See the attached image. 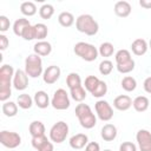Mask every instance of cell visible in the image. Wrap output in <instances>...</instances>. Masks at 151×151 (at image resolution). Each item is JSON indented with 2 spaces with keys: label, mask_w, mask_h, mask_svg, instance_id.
<instances>
[{
  "label": "cell",
  "mask_w": 151,
  "mask_h": 151,
  "mask_svg": "<svg viewBox=\"0 0 151 151\" xmlns=\"http://www.w3.org/2000/svg\"><path fill=\"white\" fill-rule=\"evenodd\" d=\"M14 68L8 64H4L0 68V100L6 101L12 94V79L14 77Z\"/></svg>",
  "instance_id": "cell-1"
},
{
  "label": "cell",
  "mask_w": 151,
  "mask_h": 151,
  "mask_svg": "<svg viewBox=\"0 0 151 151\" xmlns=\"http://www.w3.org/2000/svg\"><path fill=\"white\" fill-rule=\"evenodd\" d=\"M74 112H76V116H77V118H78V120L83 127L92 129L97 124V118L87 104H83V103L78 104L76 106Z\"/></svg>",
  "instance_id": "cell-2"
},
{
  "label": "cell",
  "mask_w": 151,
  "mask_h": 151,
  "mask_svg": "<svg viewBox=\"0 0 151 151\" xmlns=\"http://www.w3.org/2000/svg\"><path fill=\"white\" fill-rule=\"evenodd\" d=\"M76 28L86 35H96L99 31L98 22L90 14H81L76 20Z\"/></svg>",
  "instance_id": "cell-3"
},
{
  "label": "cell",
  "mask_w": 151,
  "mask_h": 151,
  "mask_svg": "<svg viewBox=\"0 0 151 151\" xmlns=\"http://www.w3.org/2000/svg\"><path fill=\"white\" fill-rule=\"evenodd\" d=\"M74 53L85 61H94L99 54L97 47L84 41H79L74 45Z\"/></svg>",
  "instance_id": "cell-4"
},
{
  "label": "cell",
  "mask_w": 151,
  "mask_h": 151,
  "mask_svg": "<svg viewBox=\"0 0 151 151\" xmlns=\"http://www.w3.org/2000/svg\"><path fill=\"white\" fill-rule=\"evenodd\" d=\"M25 72L31 78H38L42 73V60L38 54H29L25 59Z\"/></svg>",
  "instance_id": "cell-5"
},
{
  "label": "cell",
  "mask_w": 151,
  "mask_h": 151,
  "mask_svg": "<svg viewBox=\"0 0 151 151\" xmlns=\"http://www.w3.org/2000/svg\"><path fill=\"white\" fill-rule=\"evenodd\" d=\"M67 134H68V125L63 120L57 122L50 130V139L57 144L65 142Z\"/></svg>",
  "instance_id": "cell-6"
},
{
  "label": "cell",
  "mask_w": 151,
  "mask_h": 151,
  "mask_svg": "<svg viewBox=\"0 0 151 151\" xmlns=\"http://www.w3.org/2000/svg\"><path fill=\"white\" fill-rule=\"evenodd\" d=\"M70 98H68V94L67 92L64 90V88H58L52 99H51V105L55 109V110H66L70 107Z\"/></svg>",
  "instance_id": "cell-7"
},
{
  "label": "cell",
  "mask_w": 151,
  "mask_h": 151,
  "mask_svg": "<svg viewBox=\"0 0 151 151\" xmlns=\"http://www.w3.org/2000/svg\"><path fill=\"white\" fill-rule=\"evenodd\" d=\"M0 143L7 149H15L21 144V137L17 132L4 130L0 132Z\"/></svg>",
  "instance_id": "cell-8"
},
{
  "label": "cell",
  "mask_w": 151,
  "mask_h": 151,
  "mask_svg": "<svg viewBox=\"0 0 151 151\" xmlns=\"http://www.w3.org/2000/svg\"><path fill=\"white\" fill-rule=\"evenodd\" d=\"M97 116L103 122H109L113 117V109L106 100H98L94 105Z\"/></svg>",
  "instance_id": "cell-9"
},
{
  "label": "cell",
  "mask_w": 151,
  "mask_h": 151,
  "mask_svg": "<svg viewBox=\"0 0 151 151\" xmlns=\"http://www.w3.org/2000/svg\"><path fill=\"white\" fill-rule=\"evenodd\" d=\"M136 139L140 151H151V133L147 130H139L136 134Z\"/></svg>",
  "instance_id": "cell-10"
},
{
  "label": "cell",
  "mask_w": 151,
  "mask_h": 151,
  "mask_svg": "<svg viewBox=\"0 0 151 151\" xmlns=\"http://www.w3.org/2000/svg\"><path fill=\"white\" fill-rule=\"evenodd\" d=\"M13 86L18 91H24L28 86V76L25 71L18 68L13 77Z\"/></svg>",
  "instance_id": "cell-11"
},
{
  "label": "cell",
  "mask_w": 151,
  "mask_h": 151,
  "mask_svg": "<svg viewBox=\"0 0 151 151\" xmlns=\"http://www.w3.org/2000/svg\"><path fill=\"white\" fill-rule=\"evenodd\" d=\"M60 73H61V71H60L59 66L51 65V66H48V67L44 71V73H42V79H44V81H45L47 85H52V84H54V83L59 79Z\"/></svg>",
  "instance_id": "cell-12"
},
{
  "label": "cell",
  "mask_w": 151,
  "mask_h": 151,
  "mask_svg": "<svg viewBox=\"0 0 151 151\" xmlns=\"http://www.w3.org/2000/svg\"><path fill=\"white\" fill-rule=\"evenodd\" d=\"M32 146L37 151H53V144L47 139L46 136L33 137L32 138Z\"/></svg>",
  "instance_id": "cell-13"
},
{
  "label": "cell",
  "mask_w": 151,
  "mask_h": 151,
  "mask_svg": "<svg viewBox=\"0 0 151 151\" xmlns=\"http://www.w3.org/2000/svg\"><path fill=\"white\" fill-rule=\"evenodd\" d=\"M88 144V138L85 133H77L70 138V146L74 150H80Z\"/></svg>",
  "instance_id": "cell-14"
},
{
  "label": "cell",
  "mask_w": 151,
  "mask_h": 151,
  "mask_svg": "<svg viewBox=\"0 0 151 151\" xmlns=\"http://www.w3.org/2000/svg\"><path fill=\"white\" fill-rule=\"evenodd\" d=\"M113 106L119 111H126L132 106V99L126 94H120L114 98Z\"/></svg>",
  "instance_id": "cell-15"
},
{
  "label": "cell",
  "mask_w": 151,
  "mask_h": 151,
  "mask_svg": "<svg viewBox=\"0 0 151 151\" xmlns=\"http://www.w3.org/2000/svg\"><path fill=\"white\" fill-rule=\"evenodd\" d=\"M100 134L105 142H112L117 137V127L113 124H105L101 127Z\"/></svg>",
  "instance_id": "cell-16"
},
{
  "label": "cell",
  "mask_w": 151,
  "mask_h": 151,
  "mask_svg": "<svg viewBox=\"0 0 151 151\" xmlns=\"http://www.w3.org/2000/svg\"><path fill=\"white\" fill-rule=\"evenodd\" d=\"M131 5L127 1H118L114 4V13L120 18H126L131 13Z\"/></svg>",
  "instance_id": "cell-17"
},
{
  "label": "cell",
  "mask_w": 151,
  "mask_h": 151,
  "mask_svg": "<svg viewBox=\"0 0 151 151\" xmlns=\"http://www.w3.org/2000/svg\"><path fill=\"white\" fill-rule=\"evenodd\" d=\"M149 46H147V42L145 39H142V38H138L136 40H133V42L131 44V50L132 52L136 54V55H143L146 53Z\"/></svg>",
  "instance_id": "cell-18"
},
{
  "label": "cell",
  "mask_w": 151,
  "mask_h": 151,
  "mask_svg": "<svg viewBox=\"0 0 151 151\" xmlns=\"http://www.w3.org/2000/svg\"><path fill=\"white\" fill-rule=\"evenodd\" d=\"M33 50H34L35 54H38L40 57H46L52 52V46L48 41L41 40V41L35 42V45L33 46Z\"/></svg>",
  "instance_id": "cell-19"
},
{
  "label": "cell",
  "mask_w": 151,
  "mask_h": 151,
  "mask_svg": "<svg viewBox=\"0 0 151 151\" xmlns=\"http://www.w3.org/2000/svg\"><path fill=\"white\" fill-rule=\"evenodd\" d=\"M34 104L39 109H46L51 103H50V97L45 91H37L34 94Z\"/></svg>",
  "instance_id": "cell-20"
},
{
  "label": "cell",
  "mask_w": 151,
  "mask_h": 151,
  "mask_svg": "<svg viewBox=\"0 0 151 151\" xmlns=\"http://www.w3.org/2000/svg\"><path fill=\"white\" fill-rule=\"evenodd\" d=\"M28 26H31V22H29L28 19H26V18H19L13 24V32H14L15 35L21 37L22 33H24V31H25V28L28 27Z\"/></svg>",
  "instance_id": "cell-21"
},
{
  "label": "cell",
  "mask_w": 151,
  "mask_h": 151,
  "mask_svg": "<svg viewBox=\"0 0 151 151\" xmlns=\"http://www.w3.org/2000/svg\"><path fill=\"white\" fill-rule=\"evenodd\" d=\"M28 131L33 137H40V136H45V125L40 122V120H34L29 124L28 126Z\"/></svg>",
  "instance_id": "cell-22"
},
{
  "label": "cell",
  "mask_w": 151,
  "mask_h": 151,
  "mask_svg": "<svg viewBox=\"0 0 151 151\" xmlns=\"http://www.w3.org/2000/svg\"><path fill=\"white\" fill-rule=\"evenodd\" d=\"M149 99L145 96H138L132 100V106L137 112H144L149 107Z\"/></svg>",
  "instance_id": "cell-23"
},
{
  "label": "cell",
  "mask_w": 151,
  "mask_h": 151,
  "mask_svg": "<svg viewBox=\"0 0 151 151\" xmlns=\"http://www.w3.org/2000/svg\"><path fill=\"white\" fill-rule=\"evenodd\" d=\"M20 12L26 17H32L37 13V6L32 1H25L20 5Z\"/></svg>",
  "instance_id": "cell-24"
},
{
  "label": "cell",
  "mask_w": 151,
  "mask_h": 151,
  "mask_svg": "<svg viewBox=\"0 0 151 151\" xmlns=\"http://www.w3.org/2000/svg\"><path fill=\"white\" fill-rule=\"evenodd\" d=\"M70 93H71V97L78 101V103H81L85 98H86V90L83 87V85H79L77 87H73L70 90Z\"/></svg>",
  "instance_id": "cell-25"
},
{
  "label": "cell",
  "mask_w": 151,
  "mask_h": 151,
  "mask_svg": "<svg viewBox=\"0 0 151 151\" xmlns=\"http://www.w3.org/2000/svg\"><path fill=\"white\" fill-rule=\"evenodd\" d=\"M2 113L6 117H14L18 113V104L13 101H5L2 104Z\"/></svg>",
  "instance_id": "cell-26"
},
{
  "label": "cell",
  "mask_w": 151,
  "mask_h": 151,
  "mask_svg": "<svg viewBox=\"0 0 151 151\" xmlns=\"http://www.w3.org/2000/svg\"><path fill=\"white\" fill-rule=\"evenodd\" d=\"M58 21L63 27H70L74 22V17L70 12H61L58 17Z\"/></svg>",
  "instance_id": "cell-27"
},
{
  "label": "cell",
  "mask_w": 151,
  "mask_h": 151,
  "mask_svg": "<svg viewBox=\"0 0 151 151\" xmlns=\"http://www.w3.org/2000/svg\"><path fill=\"white\" fill-rule=\"evenodd\" d=\"M33 99L29 94L27 93H22L18 97V106L22 110H27V109H31L32 105H33Z\"/></svg>",
  "instance_id": "cell-28"
},
{
  "label": "cell",
  "mask_w": 151,
  "mask_h": 151,
  "mask_svg": "<svg viewBox=\"0 0 151 151\" xmlns=\"http://www.w3.org/2000/svg\"><path fill=\"white\" fill-rule=\"evenodd\" d=\"M114 58H116L117 65H123V64H126V63H129V61L132 60L131 53H130L127 50H119V51L116 53Z\"/></svg>",
  "instance_id": "cell-29"
},
{
  "label": "cell",
  "mask_w": 151,
  "mask_h": 151,
  "mask_svg": "<svg viewBox=\"0 0 151 151\" xmlns=\"http://www.w3.org/2000/svg\"><path fill=\"white\" fill-rule=\"evenodd\" d=\"M122 87L126 92H132L137 87V81H136V79L133 77H130V76L124 77L123 80H122Z\"/></svg>",
  "instance_id": "cell-30"
},
{
  "label": "cell",
  "mask_w": 151,
  "mask_h": 151,
  "mask_svg": "<svg viewBox=\"0 0 151 151\" xmlns=\"http://www.w3.org/2000/svg\"><path fill=\"white\" fill-rule=\"evenodd\" d=\"M66 84H67L68 88L71 90V88H73V87H77V86L81 85V78H80V76H79L78 73L71 72V73L67 76V78H66Z\"/></svg>",
  "instance_id": "cell-31"
},
{
  "label": "cell",
  "mask_w": 151,
  "mask_h": 151,
  "mask_svg": "<svg viewBox=\"0 0 151 151\" xmlns=\"http://www.w3.org/2000/svg\"><path fill=\"white\" fill-rule=\"evenodd\" d=\"M34 28H35V39H38L39 41L44 40L46 37H47V33H48V29H47V26L45 24H35L34 25Z\"/></svg>",
  "instance_id": "cell-32"
},
{
  "label": "cell",
  "mask_w": 151,
  "mask_h": 151,
  "mask_svg": "<svg viewBox=\"0 0 151 151\" xmlns=\"http://www.w3.org/2000/svg\"><path fill=\"white\" fill-rule=\"evenodd\" d=\"M113 51H114V47H113V45L111 44V42H103L100 46H99V48H98V52H99V54L101 55V57H104V58H107V57H111L112 54H113Z\"/></svg>",
  "instance_id": "cell-33"
},
{
  "label": "cell",
  "mask_w": 151,
  "mask_h": 151,
  "mask_svg": "<svg viewBox=\"0 0 151 151\" xmlns=\"http://www.w3.org/2000/svg\"><path fill=\"white\" fill-rule=\"evenodd\" d=\"M39 14L42 19L47 20V19H51L52 15L54 14V7L51 5V4H45L40 7L39 9Z\"/></svg>",
  "instance_id": "cell-34"
},
{
  "label": "cell",
  "mask_w": 151,
  "mask_h": 151,
  "mask_svg": "<svg viewBox=\"0 0 151 151\" xmlns=\"http://www.w3.org/2000/svg\"><path fill=\"white\" fill-rule=\"evenodd\" d=\"M99 81H100V80H99L98 77H96V76H88V77L85 78V83H84L85 88H86L88 92L92 93V91L98 86Z\"/></svg>",
  "instance_id": "cell-35"
},
{
  "label": "cell",
  "mask_w": 151,
  "mask_h": 151,
  "mask_svg": "<svg viewBox=\"0 0 151 151\" xmlns=\"http://www.w3.org/2000/svg\"><path fill=\"white\" fill-rule=\"evenodd\" d=\"M106 92H107V85H106L105 81L100 80L99 84H98V86L92 91L91 94L93 97H96V98H101V97H104L106 94Z\"/></svg>",
  "instance_id": "cell-36"
},
{
  "label": "cell",
  "mask_w": 151,
  "mask_h": 151,
  "mask_svg": "<svg viewBox=\"0 0 151 151\" xmlns=\"http://www.w3.org/2000/svg\"><path fill=\"white\" fill-rule=\"evenodd\" d=\"M113 70V64L110 60H103L99 64V72L103 76H109Z\"/></svg>",
  "instance_id": "cell-37"
},
{
  "label": "cell",
  "mask_w": 151,
  "mask_h": 151,
  "mask_svg": "<svg viewBox=\"0 0 151 151\" xmlns=\"http://www.w3.org/2000/svg\"><path fill=\"white\" fill-rule=\"evenodd\" d=\"M117 70L119 73H130L131 71L134 70V60L132 59L131 61L123 64V65H117Z\"/></svg>",
  "instance_id": "cell-38"
},
{
  "label": "cell",
  "mask_w": 151,
  "mask_h": 151,
  "mask_svg": "<svg viewBox=\"0 0 151 151\" xmlns=\"http://www.w3.org/2000/svg\"><path fill=\"white\" fill-rule=\"evenodd\" d=\"M21 38H24L25 40H33V39H35V28H34V26L31 25V26L26 27L24 33H22V35H21Z\"/></svg>",
  "instance_id": "cell-39"
},
{
  "label": "cell",
  "mask_w": 151,
  "mask_h": 151,
  "mask_svg": "<svg viewBox=\"0 0 151 151\" xmlns=\"http://www.w3.org/2000/svg\"><path fill=\"white\" fill-rule=\"evenodd\" d=\"M9 28V19L6 15H0V32H6Z\"/></svg>",
  "instance_id": "cell-40"
},
{
  "label": "cell",
  "mask_w": 151,
  "mask_h": 151,
  "mask_svg": "<svg viewBox=\"0 0 151 151\" xmlns=\"http://www.w3.org/2000/svg\"><path fill=\"white\" fill-rule=\"evenodd\" d=\"M119 151H137V147L131 142H124L119 146Z\"/></svg>",
  "instance_id": "cell-41"
},
{
  "label": "cell",
  "mask_w": 151,
  "mask_h": 151,
  "mask_svg": "<svg viewBox=\"0 0 151 151\" xmlns=\"http://www.w3.org/2000/svg\"><path fill=\"white\" fill-rule=\"evenodd\" d=\"M9 45V40L5 34H0V50L5 51Z\"/></svg>",
  "instance_id": "cell-42"
},
{
  "label": "cell",
  "mask_w": 151,
  "mask_h": 151,
  "mask_svg": "<svg viewBox=\"0 0 151 151\" xmlns=\"http://www.w3.org/2000/svg\"><path fill=\"white\" fill-rule=\"evenodd\" d=\"M85 151H100V146L97 142H90L85 146Z\"/></svg>",
  "instance_id": "cell-43"
},
{
  "label": "cell",
  "mask_w": 151,
  "mask_h": 151,
  "mask_svg": "<svg viewBox=\"0 0 151 151\" xmlns=\"http://www.w3.org/2000/svg\"><path fill=\"white\" fill-rule=\"evenodd\" d=\"M143 86H144L145 92H147V93H150V94H151V77H147V78L144 80Z\"/></svg>",
  "instance_id": "cell-44"
},
{
  "label": "cell",
  "mask_w": 151,
  "mask_h": 151,
  "mask_svg": "<svg viewBox=\"0 0 151 151\" xmlns=\"http://www.w3.org/2000/svg\"><path fill=\"white\" fill-rule=\"evenodd\" d=\"M139 5L146 9L151 8V0H139Z\"/></svg>",
  "instance_id": "cell-45"
},
{
  "label": "cell",
  "mask_w": 151,
  "mask_h": 151,
  "mask_svg": "<svg viewBox=\"0 0 151 151\" xmlns=\"http://www.w3.org/2000/svg\"><path fill=\"white\" fill-rule=\"evenodd\" d=\"M149 47L151 48V39H150V42H149Z\"/></svg>",
  "instance_id": "cell-46"
},
{
  "label": "cell",
  "mask_w": 151,
  "mask_h": 151,
  "mask_svg": "<svg viewBox=\"0 0 151 151\" xmlns=\"http://www.w3.org/2000/svg\"><path fill=\"white\" fill-rule=\"evenodd\" d=\"M104 151H111V150H104Z\"/></svg>",
  "instance_id": "cell-47"
}]
</instances>
